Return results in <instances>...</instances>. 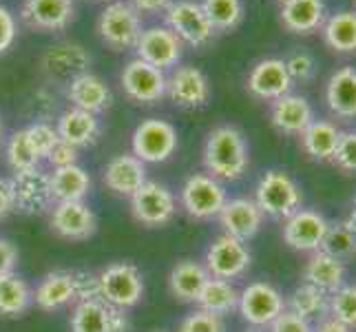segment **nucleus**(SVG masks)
I'll return each mask as SVG.
<instances>
[{"label":"nucleus","instance_id":"f257e3e1","mask_svg":"<svg viewBox=\"0 0 356 332\" xmlns=\"http://www.w3.org/2000/svg\"><path fill=\"white\" fill-rule=\"evenodd\" d=\"M204 168L219 182H237L250 166V151L237 127H215L204 142Z\"/></svg>","mask_w":356,"mask_h":332},{"label":"nucleus","instance_id":"f03ea898","mask_svg":"<svg viewBox=\"0 0 356 332\" xmlns=\"http://www.w3.org/2000/svg\"><path fill=\"white\" fill-rule=\"evenodd\" d=\"M97 292L100 299L120 310L138 308L144 299V275L131 262H115L97 273Z\"/></svg>","mask_w":356,"mask_h":332},{"label":"nucleus","instance_id":"7ed1b4c3","mask_svg":"<svg viewBox=\"0 0 356 332\" xmlns=\"http://www.w3.org/2000/svg\"><path fill=\"white\" fill-rule=\"evenodd\" d=\"M254 202L261 208V213L273 219H286L297 213L303 204V193L290 173L286 171H266L257 182Z\"/></svg>","mask_w":356,"mask_h":332},{"label":"nucleus","instance_id":"20e7f679","mask_svg":"<svg viewBox=\"0 0 356 332\" xmlns=\"http://www.w3.org/2000/svg\"><path fill=\"white\" fill-rule=\"evenodd\" d=\"M228 202V193L224 182L215 180L208 173H193L186 177L179 191V206L184 213L197 221H211L222 213Z\"/></svg>","mask_w":356,"mask_h":332},{"label":"nucleus","instance_id":"39448f33","mask_svg":"<svg viewBox=\"0 0 356 332\" xmlns=\"http://www.w3.org/2000/svg\"><path fill=\"white\" fill-rule=\"evenodd\" d=\"M131 215L146 228H162L177 215V198L166 184L146 180L131 198Z\"/></svg>","mask_w":356,"mask_h":332},{"label":"nucleus","instance_id":"423d86ee","mask_svg":"<svg viewBox=\"0 0 356 332\" xmlns=\"http://www.w3.org/2000/svg\"><path fill=\"white\" fill-rule=\"evenodd\" d=\"M179 146L177 129L166 120L149 118L142 120L133 131L131 151L144 164H162L175 155Z\"/></svg>","mask_w":356,"mask_h":332},{"label":"nucleus","instance_id":"0eeeda50","mask_svg":"<svg viewBox=\"0 0 356 332\" xmlns=\"http://www.w3.org/2000/svg\"><path fill=\"white\" fill-rule=\"evenodd\" d=\"M97 33H100L102 42L115 52L135 47L142 33L140 11L133 9L127 0H115V3L106 5L97 18Z\"/></svg>","mask_w":356,"mask_h":332},{"label":"nucleus","instance_id":"6e6552de","mask_svg":"<svg viewBox=\"0 0 356 332\" xmlns=\"http://www.w3.org/2000/svg\"><path fill=\"white\" fill-rule=\"evenodd\" d=\"M250 264H252V255L245 242L230 237L226 232H222V235L208 244L204 255V266L208 270V275L215 279H226V281L239 279L248 273Z\"/></svg>","mask_w":356,"mask_h":332},{"label":"nucleus","instance_id":"1a4fd4ad","mask_svg":"<svg viewBox=\"0 0 356 332\" xmlns=\"http://www.w3.org/2000/svg\"><path fill=\"white\" fill-rule=\"evenodd\" d=\"M237 310L248 326L268 328L286 310V297L268 281H252L243 290H239Z\"/></svg>","mask_w":356,"mask_h":332},{"label":"nucleus","instance_id":"9d476101","mask_svg":"<svg viewBox=\"0 0 356 332\" xmlns=\"http://www.w3.org/2000/svg\"><path fill=\"white\" fill-rule=\"evenodd\" d=\"M49 228L67 242L91 239L97 230V215L87 202H54L49 208Z\"/></svg>","mask_w":356,"mask_h":332},{"label":"nucleus","instance_id":"9b49d317","mask_svg":"<svg viewBox=\"0 0 356 332\" xmlns=\"http://www.w3.org/2000/svg\"><path fill=\"white\" fill-rule=\"evenodd\" d=\"M131 319L124 310L113 308L102 299L73 303L69 332H129Z\"/></svg>","mask_w":356,"mask_h":332},{"label":"nucleus","instance_id":"f8f14e48","mask_svg":"<svg viewBox=\"0 0 356 332\" xmlns=\"http://www.w3.org/2000/svg\"><path fill=\"white\" fill-rule=\"evenodd\" d=\"M166 24L181 42L204 47L213 40L215 27L195 0H175L166 7Z\"/></svg>","mask_w":356,"mask_h":332},{"label":"nucleus","instance_id":"ddd939ff","mask_svg":"<svg viewBox=\"0 0 356 332\" xmlns=\"http://www.w3.org/2000/svg\"><path fill=\"white\" fill-rule=\"evenodd\" d=\"M120 82L131 100L140 104H155L166 95V73L140 58L127 63V67L122 69Z\"/></svg>","mask_w":356,"mask_h":332},{"label":"nucleus","instance_id":"4468645a","mask_svg":"<svg viewBox=\"0 0 356 332\" xmlns=\"http://www.w3.org/2000/svg\"><path fill=\"white\" fill-rule=\"evenodd\" d=\"M330 221L323 213L312 208H299L297 213L284 219V242L292 251L316 253L321 251Z\"/></svg>","mask_w":356,"mask_h":332},{"label":"nucleus","instance_id":"2eb2a0df","mask_svg":"<svg viewBox=\"0 0 356 332\" xmlns=\"http://www.w3.org/2000/svg\"><path fill=\"white\" fill-rule=\"evenodd\" d=\"M9 182L11 189H14L16 211L24 215H35L51 208V182H49V173H44L40 166L14 173Z\"/></svg>","mask_w":356,"mask_h":332},{"label":"nucleus","instance_id":"dca6fc26","mask_svg":"<svg viewBox=\"0 0 356 332\" xmlns=\"http://www.w3.org/2000/svg\"><path fill=\"white\" fill-rule=\"evenodd\" d=\"M166 95L181 109H202L211 100V82L197 67H177L166 78Z\"/></svg>","mask_w":356,"mask_h":332},{"label":"nucleus","instance_id":"f3484780","mask_svg":"<svg viewBox=\"0 0 356 332\" xmlns=\"http://www.w3.org/2000/svg\"><path fill=\"white\" fill-rule=\"evenodd\" d=\"M33 303L42 313H56L78 303V270H51L33 288Z\"/></svg>","mask_w":356,"mask_h":332},{"label":"nucleus","instance_id":"a211bd4d","mask_svg":"<svg viewBox=\"0 0 356 332\" xmlns=\"http://www.w3.org/2000/svg\"><path fill=\"white\" fill-rule=\"evenodd\" d=\"M184 42L168 27H149L135 42L138 58L157 69H170L179 63Z\"/></svg>","mask_w":356,"mask_h":332},{"label":"nucleus","instance_id":"6ab92c4d","mask_svg":"<svg viewBox=\"0 0 356 332\" xmlns=\"http://www.w3.org/2000/svg\"><path fill=\"white\" fill-rule=\"evenodd\" d=\"M245 89H248V93L257 97V100L275 102L279 97H284L292 89V80L288 76L286 63L279 58L259 60L248 73Z\"/></svg>","mask_w":356,"mask_h":332},{"label":"nucleus","instance_id":"aec40b11","mask_svg":"<svg viewBox=\"0 0 356 332\" xmlns=\"http://www.w3.org/2000/svg\"><path fill=\"white\" fill-rule=\"evenodd\" d=\"M20 18L35 31H63L76 18L73 0H24Z\"/></svg>","mask_w":356,"mask_h":332},{"label":"nucleus","instance_id":"412c9836","mask_svg":"<svg viewBox=\"0 0 356 332\" xmlns=\"http://www.w3.org/2000/svg\"><path fill=\"white\" fill-rule=\"evenodd\" d=\"M264 213L250 198H235L228 200L222 208V213L217 215L219 224H222L224 232L239 242L248 244L257 232L264 226Z\"/></svg>","mask_w":356,"mask_h":332},{"label":"nucleus","instance_id":"4be33fe9","mask_svg":"<svg viewBox=\"0 0 356 332\" xmlns=\"http://www.w3.org/2000/svg\"><path fill=\"white\" fill-rule=\"evenodd\" d=\"M42 71L56 80H73L80 73H87L91 65V56L82 45L60 42L49 47L40 58Z\"/></svg>","mask_w":356,"mask_h":332},{"label":"nucleus","instance_id":"5701e85b","mask_svg":"<svg viewBox=\"0 0 356 332\" xmlns=\"http://www.w3.org/2000/svg\"><path fill=\"white\" fill-rule=\"evenodd\" d=\"M146 180H149L146 177V164L133 153L115 155L113 159H108L102 171L104 187L120 198H131Z\"/></svg>","mask_w":356,"mask_h":332},{"label":"nucleus","instance_id":"b1692460","mask_svg":"<svg viewBox=\"0 0 356 332\" xmlns=\"http://www.w3.org/2000/svg\"><path fill=\"white\" fill-rule=\"evenodd\" d=\"M312 120H314L312 104L308 102V97L297 93H286L270 106V122L284 135H301L312 125Z\"/></svg>","mask_w":356,"mask_h":332},{"label":"nucleus","instance_id":"393cba45","mask_svg":"<svg viewBox=\"0 0 356 332\" xmlns=\"http://www.w3.org/2000/svg\"><path fill=\"white\" fill-rule=\"evenodd\" d=\"M67 97L76 109L89 111L93 116L102 113L113 102V93L108 84L91 71L80 73L67 84Z\"/></svg>","mask_w":356,"mask_h":332},{"label":"nucleus","instance_id":"a878e982","mask_svg":"<svg viewBox=\"0 0 356 332\" xmlns=\"http://www.w3.org/2000/svg\"><path fill=\"white\" fill-rule=\"evenodd\" d=\"M325 102L339 120H356V67H341L325 84Z\"/></svg>","mask_w":356,"mask_h":332},{"label":"nucleus","instance_id":"bb28decb","mask_svg":"<svg viewBox=\"0 0 356 332\" xmlns=\"http://www.w3.org/2000/svg\"><path fill=\"white\" fill-rule=\"evenodd\" d=\"M56 131L63 142L76 146V149H84V146H91L97 142V138H100V133H102V127H100L97 116L89 113V111L71 106L58 118Z\"/></svg>","mask_w":356,"mask_h":332},{"label":"nucleus","instance_id":"cd10ccee","mask_svg":"<svg viewBox=\"0 0 356 332\" xmlns=\"http://www.w3.org/2000/svg\"><path fill=\"white\" fill-rule=\"evenodd\" d=\"M327 18L323 0H286L281 5V22L292 33L310 35L323 27Z\"/></svg>","mask_w":356,"mask_h":332},{"label":"nucleus","instance_id":"c85d7f7f","mask_svg":"<svg viewBox=\"0 0 356 332\" xmlns=\"http://www.w3.org/2000/svg\"><path fill=\"white\" fill-rule=\"evenodd\" d=\"M303 284H310L325 294H332L346 284V262L323 251L310 253V260L303 268Z\"/></svg>","mask_w":356,"mask_h":332},{"label":"nucleus","instance_id":"c756f323","mask_svg":"<svg viewBox=\"0 0 356 332\" xmlns=\"http://www.w3.org/2000/svg\"><path fill=\"white\" fill-rule=\"evenodd\" d=\"M208 279H211V275H208L204 264L195 260H181L168 273V292L177 301L195 303Z\"/></svg>","mask_w":356,"mask_h":332},{"label":"nucleus","instance_id":"7c9ffc66","mask_svg":"<svg viewBox=\"0 0 356 332\" xmlns=\"http://www.w3.org/2000/svg\"><path fill=\"white\" fill-rule=\"evenodd\" d=\"M49 182L54 202H84L93 189L91 175L80 164L54 168V173H49Z\"/></svg>","mask_w":356,"mask_h":332},{"label":"nucleus","instance_id":"2f4dec72","mask_svg":"<svg viewBox=\"0 0 356 332\" xmlns=\"http://www.w3.org/2000/svg\"><path fill=\"white\" fill-rule=\"evenodd\" d=\"M301 146L308 153V157L316 162H332L337 146L341 140V129L330 120H312V125L305 129L301 135Z\"/></svg>","mask_w":356,"mask_h":332},{"label":"nucleus","instance_id":"473e14b6","mask_svg":"<svg viewBox=\"0 0 356 332\" xmlns=\"http://www.w3.org/2000/svg\"><path fill=\"white\" fill-rule=\"evenodd\" d=\"M33 306V288L18 273L0 277V317H22Z\"/></svg>","mask_w":356,"mask_h":332},{"label":"nucleus","instance_id":"72a5a7b5","mask_svg":"<svg viewBox=\"0 0 356 332\" xmlns=\"http://www.w3.org/2000/svg\"><path fill=\"white\" fill-rule=\"evenodd\" d=\"M325 45L337 54H356V11H337L327 16L323 27Z\"/></svg>","mask_w":356,"mask_h":332},{"label":"nucleus","instance_id":"f704fd0d","mask_svg":"<svg viewBox=\"0 0 356 332\" xmlns=\"http://www.w3.org/2000/svg\"><path fill=\"white\" fill-rule=\"evenodd\" d=\"M197 308L206 310V313H213L219 317H226L232 310H237L239 306V290L232 281L226 279H215L211 277L206 281L204 290L200 292L197 297Z\"/></svg>","mask_w":356,"mask_h":332},{"label":"nucleus","instance_id":"c9c22d12","mask_svg":"<svg viewBox=\"0 0 356 332\" xmlns=\"http://www.w3.org/2000/svg\"><path fill=\"white\" fill-rule=\"evenodd\" d=\"M327 308H330V294H325L323 290H318L310 284L297 286L286 299V310L294 313L310 324L321 322L323 317H327Z\"/></svg>","mask_w":356,"mask_h":332},{"label":"nucleus","instance_id":"e433bc0d","mask_svg":"<svg viewBox=\"0 0 356 332\" xmlns=\"http://www.w3.org/2000/svg\"><path fill=\"white\" fill-rule=\"evenodd\" d=\"M202 9L211 20L215 31H230L243 20V3L241 0H202Z\"/></svg>","mask_w":356,"mask_h":332},{"label":"nucleus","instance_id":"4c0bfd02","mask_svg":"<svg viewBox=\"0 0 356 332\" xmlns=\"http://www.w3.org/2000/svg\"><path fill=\"white\" fill-rule=\"evenodd\" d=\"M5 155H7V164L14 173L40 166V157L35 155L33 146L29 144L24 129L11 133V138L7 140V146H5Z\"/></svg>","mask_w":356,"mask_h":332},{"label":"nucleus","instance_id":"58836bf2","mask_svg":"<svg viewBox=\"0 0 356 332\" xmlns=\"http://www.w3.org/2000/svg\"><path fill=\"white\" fill-rule=\"evenodd\" d=\"M327 315L341 322L343 326L356 330V286L343 284L339 290L330 294Z\"/></svg>","mask_w":356,"mask_h":332},{"label":"nucleus","instance_id":"ea45409f","mask_svg":"<svg viewBox=\"0 0 356 332\" xmlns=\"http://www.w3.org/2000/svg\"><path fill=\"white\" fill-rule=\"evenodd\" d=\"M321 251L337 257L341 262H346L356 255V237L343 224H330L325 239L321 244Z\"/></svg>","mask_w":356,"mask_h":332},{"label":"nucleus","instance_id":"a19ab883","mask_svg":"<svg viewBox=\"0 0 356 332\" xmlns=\"http://www.w3.org/2000/svg\"><path fill=\"white\" fill-rule=\"evenodd\" d=\"M24 133H27V140L33 146L35 155L40 157V162L49 157V153L54 151V146L60 142L56 127H51L49 122H33V125L24 129Z\"/></svg>","mask_w":356,"mask_h":332},{"label":"nucleus","instance_id":"79ce46f5","mask_svg":"<svg viewBox=\"0 0 356 332\" xmlns=\"http://www.w3.org/2000/svg\"><path fill=\"white\" fill-rule=\"evenodd\" d=\"M286 69L288 76L292 80V84H308L316 78V60L310 52H303V49H297L292 52L286 60Z\"/></svg>","mask_w":356,"mask_h":332},{"label":"nucleus","instance_id":"37998d69","mask_svg":"<svg viewBox=\"0 0 356 332\" xmlns=\"http://www.w3.org/2000/svg\"><path fill=\"white\" fill-rule=\"evenodd\" d=\"M226 330L228 328H226L224 317L206 313L202 308L188 313L177 326V332H226Z\"/></svg>","mask_w":356,"mask_h":332},{"label":"nucleus","instance_id":"c03bdc74","mask_svg":"<svg viewBox=\"0 0 356 332\" xmlns=\"http://www.w3.org/2000/svg\"><path fill=\"white\" fill-rule=\"evenodd\" d=\"M332 162L346 173L356 175V131H341V140Z\"/></svg>","mask_w":356,"mask_h":332},{"label":"nucleus","instance_id":"a18cd8bd","mask_svg":"<svg viewBox=\"0 0 356 332\" xmlns=\"http://www.w3.org/2000/svg\"><path fill=\"white\" fill-rule=\"evenodd\" d=\"M314 324L305 322V319L297 317L290 310L281 313L273 324L268 326V332H312Z\"/></svg>","mask_w":356,"mask_h":332},{"label":"nucleus","instance_id":"49530a36","mask_svg":"<svg viewBox=\"0 0 356 332\" xmlns=\"http://www.w3.org/2000/svg\"><path fill=\"white\" fill-rule=\"evenodd\" d=\"M16 18L14 14L5 7V5H0V54H5L7 49L14 45L16 40Z\"/></svg>","mask_w":356,"mask_h":332},{"label":"nucleus","instance_id":"de8ad7c7","mask_svg":"<svg viewBox=\"0 0 356 332\" xmlns=\"http://www.w3.org/2000/svg\"><path fill=\"white\" fill-rule=\"evenodd\" d=\"M78 151L76 146H71L67 142L60 140L56 146H54V151L49 153L47 157V162L51 164L54 168H63V166H71V164H78Z\"/></svg>","mask_w":356,"mask_h":332},{"label":"nucleus","instance_id":"09e8293b","mask_svg":"<svg viewBox=\"0 0 356 332\" xmlns=\"http://www.w3.org/2000/svg\"><path fill=\"white\" fill-rule=\"evenodd\" d=\"M18 248L9 239L0 237V277L9 275V273H16V266H18Z\"/></svg>","mask_w":356,"mask_h":332},{"label":"nucleus","instance_id":"8fccbe9b","mask_svg":"<svg viewBox=\"0 0 356 332\" xmlns=\"http://www.w3.org/2000/svg\"><path fill=\"white\" fill-rule=\"evenodd\" d=\"M16 211V200H14V189H11V182L0 177V221L7 219L11 213Z\"/></svg>","mask_w":356,"mask_h":332},{"label":"nucleus","instance_id":"3c124183","mask_svg":"<svg viewBox=\"0 0 356 332\" xmlns=\"http://www.w3.org/2000/svg\"><path fill=\"white\" fill-rule=\"evenodd\" d=\"M127 3L138 9V11H146V14H155L159 9H166L170 5V0H127Z\"/></svg>","mask_w":356,"mask_h":332},{"label":"nucleus","instance_id":"603ef678","mask_svg":"<svg viewBox=\"0 0 356 332\" xmlns=\"http://www.w3.org/2000/svg\"><path fill=\"white\" fill-rule=\"evenodd\" d=\"M312 332H354V330L343 326L341 322H337V319H332V317H323L321 322L314 324Z\"/></svg>","mask_w":356,"mask_h":332},{"label":"nucleus","instance_id":"864d4df0","mask_svg":"<svg viewBox=\"0 0 356 332\" xmlns=\"http://www.w3.org/2000/svg\"><path fill=\"white\" fill-rule=\"evenodd\" d=\"M341 224H343V226H346V228H348V230L352 232V235L356 237V208H352V211L348 213V217H346V219H343V221H341Z\"/></svg>","mask_w":356,"mask_h":332},{"label":"nucleus","instance_id":"5fc2aeb1","mask_svg":"<svg viewBox=\"0 0 356 332\" xmlns=\"http://www.w3.org/2000/svg\"><path fill=\"white\" fill-rule=\"evenodd\" d=\"M243 332H268V328H252V326H248Z\"/></svg>","mask_w":356,"mask_h":332},{"label":"nucleus","instance_id":"6e6d98bb","mask_svg":"<svg viewBox=\"0 0 356 332\" xmlns=\"http://www.w3.org/2000/svg\"><path fill=\"white\" fill-rule=\"evenodd\" d=\"M3 133H5L3 131V122H0V144H3Z\"/></svg>","mask_w":356,"mask_h":332},{"label":"nucleus","instance_id":"4d7b16f0","mask_svg":"<svg viewBox=\"0 0 356 332\" xmlns=\"http://www.w3.org/2000/svg\"><path fill=\"white\" fill-rule=\"evenodd\" d=\"M279 3H281V5H284V3H286V0H279Z\"/></svg>","mask_w":356,"mask_h":332},{"label":"nucleus","instance_id":"13d9d810","mask_svg":"<svg viewBox=\"0 0 356 332\" xmlns=\"http://www.w3.org/2000/svg\"><path fill=\"white\" fill-rule=\"evenodd\" d=\"M153 332H164V330H153Z\"/></svg>","mask_w":356,"mask_h":332}]
</instances>
